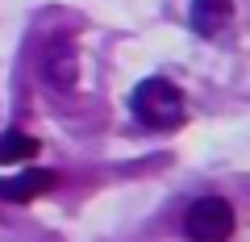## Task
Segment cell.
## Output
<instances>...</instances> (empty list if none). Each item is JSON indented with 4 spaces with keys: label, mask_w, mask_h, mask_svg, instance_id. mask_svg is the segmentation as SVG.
Returning <instances> with one entry per match:
<instances>
[{
    "label": "cell",
    "mask_w": 250,
    "mask_h": 242,
    "mask_svg": "<svg viewBox=\"0 0 250 242\" xmlns=\"http://www.w3.org/2000/svg\"><path fill=\"white\" fill-rule=\"evenodd\" d=\"M238 230V213L225 197H196L184 209V238L188 242H229Z\"/></svg>",
    "instance_id": "cell-2"
},
{
    "label": "cell",
    "mask_w": 250,
    "mask_h": 242,
    "mask_svg": "<svg viewBox=\"0 0 250 242\" xmlns=\"http://www.w3.org/2000/svg\"><path fill=\"white\" fill-rule=\"evenodd\" d=\"M129 109H134V117L146 130H171V126H179L184 113H188L184 92L171 80H163V75H146L134 88V96H129Z\"/></svg>",
    "instance_id": "cell-1"
},
{
    "label": "cell",
    "mask_w": 250,
    "mask_h": 242,
    "mask_svg": "<svg viewBox=\"0 0 250 242\" xmlns=\"http://www.w3.org/2000/svg\"><path fill=\"white\" fill-rule=\"evenodd\" d=\"M38 138L21 134V130H9V134H0V163H29L38 159Z\"/></svg>",
    "instance_id": "cell-6"
},
{
    "label": "cell",
    "mask_w": 250,
    "mask_h": 242,
    "mask_svg": "<svg viewBox=\"0 0 250 242\" xmlns=\"http://www.w3.org/2000/svg\"><path fill=\"white\" fill-rule=\"evenodd\" d=\"M38 75L54 92L75 88V80H80V54H75V42L67 34H54L42 42V50H38Z\"/></svg>",
    "instance_id": "cell-3"
},
{
    "label": "cell",
    "mask_w": 250,
    "mask_h": 242,
    "mask_svg": "<svg viewBox=\"0 0 250 242\" xmlns=\"http://www.w3.org/2000/svg\"><path fill=\"white\" fill-rule=\"evenodd\" d=\"M188 25L200 38H217L233 25V0H192L188 4Z\"/></svg>",
    "instance_id": "cell-5"
},
{
    "label": "cell",
    "mask_w": 250,
    "mask_h": 242,
    "mask_svg": "<svg viewBox=\"0 0 250 242\" xmlns=\"http://www.w3.org/2000/svg\"><path fill=\"white\" fill-rule=\"evenodd\" d=\"M59 188V176L54 171H42V167H29V171H17V176L0 179V200L9 205H29V200L46 197V192Z\"/></svg>",
    "instance_id": "cell-4"
}]
</instances>
